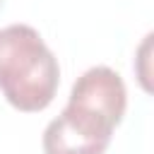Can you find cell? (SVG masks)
<instances>
[{"label": "cell", "instance_id": "6da1fadb", "mask_svg": "<svg viewBox=\"0 0 154 154\" xmlns=\"http://www.w3.org/2000/svg\"><path fill=\"white\" fill-rule=\"evenodd\" d=\"M60 84V67L41 34L29 24L0 29V89L24 113L43 111Z\"/></svg>", "mask_w": 154, "mask_h": 154}, {"label": "cell", "instance_id": "7a4b0ae2", "mask_svg": "<svg viewBox=\"0 0 154 154\" xmlns=\"http://www.w3.org/2000/svg\"><path fill=\"white\" fill-rule=\"evenodd\" d=\"M116 120L99 108L70 101L43 130V154H103L111 144Z\"/></svg>", "mask_w": 154, "mask_h": 154}, {"label": "cell", "instance_id": "3957f363", "mask_svg": "<svg viewBox=\"0 0 154 154\" xmlns=\"http://www.w3.org/2000/svg\"><path fill=\"white\" fill-rule=\"evenodd\" d=\"M70 101H79L91 108H99L101 113H106L116 123H120L125 116L128 94H125V84L116 70H111L106 65H96V67H89L82 77H77V82L72 84V91H70Z\"/></svg>", "mask_w": 154, "mask_h": 154}]
</instances>
